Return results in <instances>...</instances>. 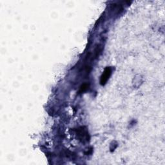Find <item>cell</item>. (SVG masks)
I'll return each instance as SVG.
<instances>
[{
	"label": "cell",
	"mask_w": 165,
	"mask_h": 165,
	"mask_svg": "<svg viewBox=\"0 0 165 165\" xmlns=\"http://www.w3.org/2000/svg\"><path fill=\"white\" fill-rule=\"evenodd\" d=\"M111 73H112V70L110 67H106L105 69V71L102 74L101 77L100 82L101 85H105L107 81L109 80V78H110Z\"/></svg>",
	"instance_id": "cell-1"
},
{
	"label": "cell",
	"mask_w": 165,
	"mask_h": 165,
	"mask_svg": "<svg viewBox=\"0 0 165 165\" xmlns=\"http://www.w3.org/2000/svg\"><path fill=\"white\" fill-rule=\"evenodd\" d=\"M88 87H89V85H88V84H86V83L83 84V85H82V86H81L80 90H79V92H85V91H86V90H87Z\"/></svg>",
	"instance_id": "cell-2"
}]
</instances>
